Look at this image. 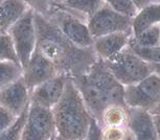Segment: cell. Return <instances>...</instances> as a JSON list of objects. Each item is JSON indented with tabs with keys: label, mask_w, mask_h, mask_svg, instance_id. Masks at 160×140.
I'll list each match as a JSON object with an SVG mask.
<instances>
[{
	"label": "cell",
	"mask_w": 160,
	"mask_h": 140,
	"mask_svg": "<svg viewBox=\"0 0 160 140\" xmlns=\"http://www.w3.org/2000/svg\"><path fill=\"white\" fill-rule=\"evenodd\" d=\"M57 140H65V139H63V138H61V137H59L58 135H57Z\"/></svg>",
	"instance_id": "cell-31"
},
{
	"label": "cell",
	"mask_w": 160,
	"mask_h": 140,
	"mask_svg": "<svg viewBox=\"0 0 160 140\" xmlns=\"http://www.w3.org/2000/svg\"><path fill=\"white\" fill-rule=\"evenodd\" d=\"M51 140H57V136L55 137V138H52V139H51Z\"/></svg>",
	"instance_id": "cell-32"
},
{
	"label": "cell",
	"mask_w": 160,
	"mask_h": 140,
	"mask_svg": "<svg viewBox=\"0 0 160 140\" xmlns=\"http://www.w3.org/2000/svg\"><path fill=\"white\" fill-rule=\"evenodd\" d=\"M153 120L156 129L157 137H158V140H160V115H153Z\"/></svg>",
	"instance_id": "cell-27"
},
{
	"label": "cell",
	"mask_w": 160,
	"mask_h": 140,
	"mask_svg": "<svg viewBox=\"0 0 160 140\" xmlns=\"http://www.w3.org/2000/svg\"><path fill=\"white\" fill-rule=\"evenodd\" d=\"M84 140H104L102 135V127L95 119H92Z\"/></svg>",
	"instance_id": "cell-26"
},
{
	"label": "cell",
	"mask_w": 160,
	"mask_h": 140,
	"mask_svg": "<svg viewBox=\"0 0 160 140\" xmlns=\"http://www.w3.org/2000/svg\"><path fill=\"white\" fill-rule=\"evenodd\" d=\"M77 140H84V139H77Z\"/></svg>",
	"instance_id": "cell-33"
},
{
	"label": "cell",
	"mask_w": 160,
	"mask_h": 140,
	"mask_svg": "<svg viewBox=\"0 0 160 140\" xmlns=\"http://www.w3.org/2000/svg\"><path fill=\"white\" fill-rule=\"evenodd\" d=\"M104 63L113 78L123 87L139 83L153 73L150 64L135 56L128 47Z\"/></svg>",
	"instance_id": "cell-4"
},
{
	"label": "cell",
	"mask_w": 160,
	"mask_h": 140,
	"mask_svg": "<svg viewBox=\"0 0 160 140\" xmlns=\"http://www.w3.org/2000/svg\"><path fill=\"white\" fill-rule=\"evenodd\" d=\"M16 119V116H14L13 114L0 106V134L3 133L7 129H8L15 122Z\"/></svg>",
	"instance_id": "cell-25"
},
{
	"label": "cell",
	"mask_w": 160,
	"mask_h": 140,
	"mask_svg": "<svg viewBox=\"0 0 160 140\" xmlns=\"http://www.w3.org/2000/svg\"><path fill=\"white\" fill-rule=\"evenodd\" d=\"M160 24V1L152 2L138 12L132 20V36L139 35L143 30Z\"/></svg>",
	"instance_id": "cell-15"
},
{
	"label": "cell",
	"mask_w": 160,
	"mask_h": 140,
	"mask_svg": "<svg viewBox=\"0 0 160 140\" xmlns=\"http://www.w3.org/2000/svg\"><path fill=\"white\" fill-rule=\"evenodd\" d=\"M68 78L65 74H59L35 87L29 92L31 103L51 110L62 98Z\"/></svg>",
	"instance_id": "cell-10"
},
{
	"label": "cell",
	"mask_w": 160,
	"mask_h": 140,
	"mask_svg": "<svg viewBox=\"0 0 160 140\" xmlns=\"http://www.w3.org/2000/svg\"><path fill=\"white\" fill-rule=\"evenodd\" d=\"M51 113L57 135L65 140L84 139L93 119L71 78L67 80L62 98Z\"/></svg>",
	"instance_id": "cell-3"
},
{
	"label": "cell",
	"mask_w": 160,
	"mask_h": 140,
	"mask_svg": "<svg viewBox=\"0 0 160 140\" xmlns=\"http://www.w3.org/2000/svg\"><path fill=\"white\" fill-rule=\"evenodd\" d=\"M26 1H0V30L7 33L8 30L18 22L29 10Z\"/></svg>",
	"instance_id": "cell-14"
},
{
	"label": "cell",
	"mask_w": 160,
	"mask_h": 140,
	"mask_svg": "<svg viewBox=\"0 0 160 140\" xmlns=\"http://www.w3.org/2000/svg\"><path fill=\"white\" fill-rule=\"evenodd\" d=\"M159 29H160V24H159Z\"/></svg>",
	"instance_id": "cell-35"
},
{
	"label": "cell",
	"mask_w": 160,
	"mask_h": 140,
	"mask_svg": "<svg viewBox=\"0 0 160 140\" xmlns=\"http://www.w3.org/2000/svg\"><path fill=\"white\" fill-rule=\"evenodd\" d=\"M132 32H115L94 39L92 48L98 60L110 61L128 47Z\"/></svg>",
	"instance_id": "cell-12"
},
{
	"label": "cell",
	"mask_w": 160,
	"mask_h": 140,
	"mask_svg": "<svg viewBox=\"0 0 160 140\" xmlns=\"http://www.w3.org/2000/svg\"><path fill=\"white\" fill-rule=\"evenodd\" d=\"M127 129L133 134L135 140H158L153 115L148 111L128 108Z\"/></svg>",
	"instance_id": "cell-13"
},
{
	"label": "cell",
	"mask_w": 160,
	"mask_h": 140,
	"mask_svg": "<svg viewBox=\"0 0 160 140\" xmlns=\"http://www.w3.org/2000/svg\"><path fill=\"white\" fill-rule=\"evenodd\" d=\"M16 52L18 62L24 68L37 48V29L35 24V12L32 8L21 19L8 30Z\"/></svg>",
	"instance_id": "cell-5"
},
{
	"label": "cell",
	"mask_w": 160,
	"mask_h": 140,
	"mask_svg": "<svg viewBox=\"0 0 160 140\" xmlns=\"http://www.w3.org/2000/svg\"><path fill=\"white\" fill-rule=\"evenodd\" d=\"M0 61H13L18 62L13 42L8 33H0Z\"/></svg>",
	"instance_id": "cell-22"
},
{
	"label": "cell",
	"mask_w": 160,
	"mask_h": 140,
	"mask_svg": "<svg viewBox=\"0 0 160 140\" xmlns=\"http://www.w3.org/2000/svg\"><path fill=\"white\" fill-rule=\"evenodd\" d=\"M62 3L89 19L98 10L102 1H62Z\"/></svg>",
	"instance_id": "cell-21"
},
{
	"label": "cell",
	"mask_w": 160,
	"mask_h": 140,
	"mask_svg": "<svg viewBox=\"0 0 160 140\" xmlns=\"http://www.w3.org/2000/svg\"><path fill=\"white\" fill-rule=\"evenodd\" d=\"M23 68L19 63L13 61H0V90L20 80Z\"/></svg>",
	"instance_id": "cell-17"
},
{
	"label": "cell",
	"mask_w": 160,
	"mask_h": 140,
	"mask_svg": "<svg viewBox=\"0 0 160 140\" xmlns=\"http://www.w3.org/2000/svg\"><path fill=\"white\" fill-rule=\"evenodd\" d=\"M61 74L59 70L56 68L53 64L46 60L39 51L36 49L35 52L28 63V65L23 68L22 78L25 83L29 92L35 87L45 83L50 78Z\"/></svg>",
	"instance_id": "cell-9"
},
{
	"label": "cell",
	"mask_w": 160,
	"mask_h": 140,
	"mask_svg": "<svg viewBox=\"0 0 160 140\" xmlns=\"http://www.w3.org/2000/svg\"><path fill=\"white\" fill-rule=\"evenodd\" d=\"M71 80L89 113L98 122L108 106L113 103L126 106L123 102V86L113 78L102 60H98L86 74Z\"/></svg>",
	"instance_id": "cell-2"
},
{
	"label": "cell",
	"mask_w": 160,
	"mask_h": 140,
	"mask_svg": "<svg viewBox=\"0 0 160 140\" xmlns=\"http://www.w3.org/2000/svg\"><path fill=\"white\" fill-rule=\"evenodd\" d=\"M126 140H135V138H134V136H133V134L130 132H128V135H127V138H126Z\"/></svg>",
	"instance_id": "cell-30"
},
{
	"label": "cell",
	"mask_w": 160,
	"mask_h": 140,
	"mask_svg": "<svg viewBox=\"0 0 160 140\" xmlns=\"http://www.w3.org/2000/svg\"><path fill=\"white\" fill-rule=\"evenodd\" d=\"M35 24L37 29L36 49L53 64L61 74L69 78L81 77L98 61L92 47L75 46L50 21L37 12H35Z\"/></svg>",
	"instance_id": "cell-1"
},
{
	"label": "cell",
	"mask_w": 160,
	"mask_h": 140,
	"mask_svg": "<svg viewBox=\"0 0 160 140\" xmlns=\"http://www.w3.org/2000/svg\"><path fill=\"white\" fill-rule=\"evenodd\" d=\"M0 33H3V32H1V30H0Z\"/></svg>",
	"instance_id": "cell-34"
},
{
	"label": "cell",
	"mask_w": 160,
	"mask_h": 140,
	"mask_svg": "<svg viewBox=\"0 0 160 140\" xmlns=\"http://www.w3.org/2000/svg\"><path fill=\"white\" fill-rule=\"evenodd\" d=\"M128 48L135 56L144 61V62H147L148 64H150V65L160 63V46L157 47L138 46L135 43H133L131 39H130Z\"/></svg>",
	"instance_id": "cell-19"
},
{
	"label": "cell",
	"mask_w": 160,
	"mask_h": 140,
	"mask_svg": "<svg viewBox=\"0 0 160 140\" xmlns=\"http://www.w3.org/2000/svg\"><path fill=\"white\" fill-rule=\"evenodd\" d=\"M87 26L93 39L115 32H132V19L112 10L107 1H102L98 10L88 19Z\"/></svg>",
	"instance_id": "cell-7"
},
{
	"label": "cell",
	"mask_w": 160,
	"mask_h": 140,
	"mask_svg": "<svg viewBox=\"0 0 160 140\" xmlns=\"http://www.w3.org/2000/svg\"><path fill=\"white\" fill-rule=\"evenodd\" d=\"M131 41L138 46L142 47H157L160 46V29L159 25L150 27L139 35L131 37Z\"/></svg>",
	"instance_id": "cell-18"
},
{
	"label": "cell",
	"mask_w": 160,
	"mask_h": 140,
	"mask_svg": "<svg viewBox=\"0 0 160 140\" xmlns=\"http://www.w3.org/2000/svg\"><path fill=\"white\" fill-rule=\"evenodd\" d=\"M57 136L51 110L29 103L20 140H51Z\"/></svg>",
	"instance_id": "cell-8"
},
{
	"label": "cell",
	"mask_w": 160,
	"mask_h": 140,
	"mask_svg": "<svg viewBox=\"0 0 160 140\" xmlns=\"http://www.w3.org/2000/svg\"><path fill=\"white\" fill-rule=\"evenodd\" d=\"M123 102L127 108L151 112L160 102V77L152 73L139 83L123 87Z\"/></svg>",
	"instance_id": "cell-6"
},
{
	"label": "cell",
	"mask_w": 160,
	"mask_h": 140,
	"mask_svg": "<svg viewBox=\"0 0 160 140\" xmlns=\"http://www.w3.org/2000/svg\"><path fill=\"white\" fill-rule=\"evenodd\" d=\"M29 103V90L22 78L0 90V106L14 116H19Z\"/></svg>",
	"instance_id": "cell-11"
},
{
	"label": "cell",
	"mask_w": 160,
	"mask_h": 140,
	"mask_svg": "<svg viewBox=\"0 0 160 140\" xmlns=\"http://www.w3.org/2000/svg\"><path fill=\"white\" fill-rule=\"evenodd\" d=\"M129 130L120 127L102 128V135L104 140H126Z\"/></svg>",
	"instance_id": "cell-24"
},
{
	"label": "cell",
	"mask_w": 160,
	"mask_h": 140,
	"mask_svg": "<svg viewBox=\"0 0 160 140\" xmlns=\"http://www.w3.org/2000/svg\"><path fill=\"white\" fill-rule=\"evenodd\" d=\"M28 107L17 117L15 122L12 124L8 129H7L3 133L0 134V140H20L21 139V133H22V129L24 127V123H25L26 117H28Z\"/></svg>",
	"instance_id": "cell-20"
},
{
	"label": "cell",
	"mask_w": 160,
	"mask_h": 140,
	"mask_svg": "<svg viewBox=\"0 0 160 140\" xmlns=\"http://www.w3.org/2000/svg\"><path fill=\"white\" fill-rule=\"evenodd\" d=\"M112 10L122 16L128 17L130 19H134L138 14V8L134 1H107Z\"/></svg>",
	"instance_id": "cell-23"
},
{
	"label": "cell",
	"mask_w": 160,
	"mask_h": 140,
	"mask_svg": "<svg viewBox=\"0 0 160 140\" xmlns=\"http://www.w3.org/2000/svg\"><path fill=\"white\" fill-rule=\"evenodd\" d=\"M151 67H152L153 73H155V74L158 75V77H160V63L152 64V65H151Z\"/></svg>",
	"instance_id": "cell-28"
},
{
	"label": "cell",
	"mask_w": 160,
	"mask_h": 140,
	"mask_svg": "<svg viewBox=\"0 0 160 140\" xmlns=\"http://www.w3.org/2000/svg\"><path fill=\"white\" fill-rule=\"evenodd\" d=\"M150 113L152 114V115H160V102H159L158 105H157L156 107L150 112Z\"/></svg>",
	"instance_id": "cell-29"
},
{
	"label": "cell",
	"mask_w": 160,
	"mask_h": 140,
	"mask_svg": "<svg viewBox=\"0 0 160 140\" xmlns=\"http://www.w3.org/2000/svg\"><path fill=\"white\" fill-rule=\"evenodd\" d=\"M128 123V108L123 105L113 103L108 106L102 112L98 124L102 128L120 127L127 128Z\"/></svg>",
	"instance_id": "cell-16"
}]
</instances>
